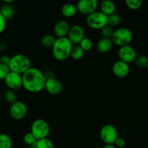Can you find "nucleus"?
Wrapping results in <instances>:
<instances>
[{"instance_id": "obj_1", "label": "nucleus", "mask_w": 148, "mask_h": 148, "mask_svg": "<svg viewBox=\"0 0 148 148\" xmlns=\"http://www.w3.org/2000/svg\"><path fill=\"white\" fill-rule=\"evenodd\" d=\"M23 87L30 92H39L44 89L46 79L44 72L36 67H30L22 75Z\"/></svg>"}, {"instance_id": "obj_2", "label": "nucleus", "mask_w": 148, "mask_h": 148, "mask_svg": "<svg viewBox=\"0 0 148 148\" xmlns=\"http://www.w3.org/2000/svg\"><path fill=\"white\" fill-rule=\"evenodd\" d=\"M73 43L68 37L57 38L52 49L54 58L58 61H64L71 56Z\"/></svg>"}, {"instance_id": "obj_3", "label": "nucleus", "mask_w": 148, "mask_h": 148, "mask_svg": "<svg viewBox=\"0 0 148 148\" xmlns=\"http://www.w3.org/2000/svg\"><path fill=\"white\" fill-rule=\"evenodd\" d=\"M31 67L30 60L27 56L21 53H17L11 57L9 69L12 72L23 75Z\"/></svg>"}, {"instance_id": "obj_4", "label": "nucleus", "mask_w": 148, "mask_h": 148, "mask_svg": "<svg viewBox=\"0 0 148 148\" xmlns=\"http://www.w3.org/2000/svg\"><path fill=\"white\" fill-rule=\"evenodd\" d=\"M132 39H133V34L131 31L127 27H118L115 30L111 38L113 44L117 45L120 47L130 45Z\"/></svg>"}, {"instance_id": "obj_5", "label": "nucleus", "mask_w": 148, "mask_h": 148, "mask_svg": "<svg viewBox=\"0 0 148 148\" xmlns=\"http://www.w3.org/2000/svg\"><path fill=\"white\" fill-rule=\"evenodd\" d=\"M30 132L35 136L37 140L47 138L50 132V127L46 120L37 119L32 123Z\"/></svg>"}, {"instance_id": "obj_6", "label": "nucleus", "mask_w": 148, "mask_h": 148, "mask_svg": "<svg viewBox=\"0 0 148 148\" xmlns=\"http://www.w3.org/2000/svg\"><path fill=\"white\" fill-rule=\"evenodd\" d=\"M87 25L94 30H101L107 25V16L100 11H95L86 18Z\"/></svg>"}, {"instance_id": "obj_7", "label": "nucleus", "mask_w": 148, "mask_h": 148, "mask_svg": "<svg viewBox=\"0 0 148 148\" xmlns=\"http://www.w3.org/2000/svg\"><path fill=\"white\" fill-rule=\"evenodd\" d=\"M100 136L101 140L105 145H114L118 137L115 127L109 124L102 126L100 130Z\"/></svg>"}, {"instance_id": "obj_8", "label": "nucleus", "mask_w": 148, "mask_h": 148, "mask_svg": "<svg viewBox=\"0 0 148 148\" xmlns=\"http://www.w3.org/2000/svg\"><path fill=\"white\" fill-rule=\"evenodd\" d=\"M118 55L119 60L123 61L127 64L135 62V59L137 57L136 50L131 45H127L119 48Z\"/></svg>"}, {"instance_id": "obj_9", "label": "nucleus", "mask_w": 148, "mask_h": 148, "mask_svg": "<svg viewBox=\"0 0 148 148\" xmlns=\"http://www.w3.org/2000/svg\"><path fill=\"white\" fill-rule=\"evenodd\" d=\"M97 7H98L97 0H79L76 4L78 11L86 16L97 11Z\"/></svg>"}, {"instance_id": "obj_10", "label": "nucleus", "mask_w": 148, "mask_h": 148, "mask_svg": "<svg viewBox=\"0 0 148 148\" xmlns=\"http://www.w3.org/2000/svg\"><path fill=\"white\" fill-rule=\"evenodd\" d=\"M4 80L9 90L15 91L23 87L22 75L16 72L10 71Z\"/></svg>"}, {"instance_id": "obj_11", "label": "nucleus", "mask_w": 148, "mask_h": 148, "mask_svg": "<svg viewBox=\"0 0 148 148\" xmlns=\"http://www.w3.org/2000/svg\"><path fill=\"white\" fill-rule=\"evenodd\" d=\"M27 106L22 101H17L10 106V116L15 120H20L24 118L27 114Z\"/></svg>"}, {"instance_id": "obj_12", "label": "nucleus", "mask_w": 148, "mask_h": 148, "mask_svg": "<svg viewBox=\"0 0 148 148\" xmlns=\"http://www.w3.org/2000/svg\"><path fill=\"white\" fill-rule=\"evenodd\" d=\"M67 37L68 38L73 45H78L84 38V30L80 25L75 24L71 26L69 33Z\"/></svg>"}, {"instance_id": "obj_13", "label": "nucleus", "mask_w": 148, "mask_h": 148, "mask_svg": "<svg viewBox=\"0 0 148 148\" xmlns=\"http://www.w3.org/2000/svg\"><path fill=\"white\" fill-rule=\"evenodd\" d=\"M129 70H130V68H129V64L120 60L115 62L112 66L113 75L119 78L126 77L129 75Z\"/></svg>"}, {"instance_id": "obj_14", "label": "nucleus", "mask_w": 148, "mask_h": 148, "mask_svg": "<svg viewBox=\"0 0 148 148\" xmlns=\"http://www.w3.org/2000/svg\"><path fill=\"white\" fill-rule=\"evenodd\" d=\"M45 89L48 93L51 95H56L60 93L62 90V84L60 81L56 77L53 79L46 80L45 84Z\"/></svg>"}, {"instance_id": "obj_15", "label": "nucleus", "mask_w": 148, "mask_h": 148, "mask_svg": "<svg viewBox=\"0 0 148 148\" xmlns=\"http://www.w3.org/2000/svg\"><path fill=\"white\" fill-rule=\"evenodd\" d=\"M71 25L66 20H61L55 23L54 26V33L57 38L67 37L69 33Z\"/></svg>"}, {"instance_id": "obj_16", "label": "nucleus", "mask_w": 148, "mask_h": 148, "mask_svg": "<svg viewBox=\"0 0 148 148\" xmlns=\"http://www.w3.org/2000/svg\"><path fill=\"white\" fill-rule=\"evenodd\" d=\"M113 43L111 38H102L99 40L97 43V49L99 52L102 53H108L112 49Z\"/></svg>"}, {"instance_id": "obj_17", "label": "nucleus", "mask_w": 148, "mask_h": 148, "mask_svg": "<svg viewBox=\"0 0 148 148\" xmlns=\"http://www.w3.org/2000/svg\"><path fill=\"white\" fill-rule=\"evenodd\" d=\"M100 12L109 16L115 13V4L111 0H104L100 3Z\"/></svg>"}, {"instance_id": "obj_18", "label": "nucleus", "mask_w": 148, "mask_h": 148, "mask_svg": "<svg viewBox=\"0 0 148 148\" xmlns=\"http://www.w3.org/2000/svg\"><path fill=\"white\" fill-rule=\"evenodd\" d=\"M0 14L4 17L6 20H8L14 17L15 14V10L12 4L4 3L0 7Z\"/></svg>"}, {"instance_id": "obj_19", "label": "nucleus", "mask_w": 148, "mask_h": 148, "mask_svg": "<svg viewBox=\"0 0 148 148\" xmlns=\"http://www.w3.org/2000/svg\"><path fill=\"white\" fill-rule=\"evenodd\" d=\"M78 12L76 4H73L72 3H66L64 4L61 8V12L62 15L66 17H73Z\"/></svg>"}, {"instance_id": "obj_20", "label": "nucleus", "mask_w": 148, "mask_h": 148, "mask_svg": "<svg viewBox=\"0 0 148 148\" xmlns=\"http://www.w3.org/2000/svg\"><path fill=\"white\" fill-rule=\"evenodd\" d=\"M56 40V38L51 34L44 35L41 38V44L44 48L46 49H49V48L53 47L55 42Z\"/></svg>"}, {"instance_id": "obj_21", "label": "nucleus", "mask_w": 148, "mask_h": 148, "mask_svg": "<svg viewBox=\"0 0 148 148\" xmlns=\"http://www.w3.org/2000/svg\"><path fill=\"white\" fill-rule=\"evenodd\" d=\"M30 147V148H55L53 143L48 138L38 140L35 144Z\"/></svg>"}, {"instance_id": "obj_22", "label": "nucleus", "mask_w": 148, "mask_h": 148, "mask_svg": "<svg viewBox=\"0 0 148 148\" xmlns=\"http://www.w3.org/2000/svg\"><path fill=\"white\" fill-rule=\"evenodd\" d=\"M84 53H85V51L79 45H73L72 49H71V56H71L75 60H80L84 57Z\"/></svg>"}, {"instance_id": "obj_23", "label": "nucleus", "mask_w": 148, "mask_h": 148, "mask_svg": "<svg viewBox=\"0 0 148 148\" xmlns=\"http://www.w3.org/2000/svg\"><path fill=\"white\" fill-rule=\"evenodd\" d=\"M12 140L8 134L5 133L0 134V148H12Z\"/></svg>"}, {"instance_id": "obj_24", "label": "nucleus", "mask_w": 148, "mask_h": 148, "mask_svg": "<svg viewBox=\"0 0 148 148\" xmlns=\"http://www.w3.org/2000/svg\"><path fill=\"white\" fill-rule=\"evenodd\" d=\"M121 19L120 17L116 13L111 14V15L107 16V25L110 27H116V26L119 25L120 23Z\"/></svg>"}, {"instance_id": "obj_25", "label": "nucleus", "mask_w": 148, "mask_h": 148, "mask_svg": "<svg viewBox=\"0 0 148 148\" xmlns=\"http://www.w3.org/2000/svg\"><path fill=\"white\" fill-rule=\"evenodd\" d=\"M135 63L139 67L146 68L148 66V57L145 55H139L135 59Z\"/></svg>"}, {"instance_id": "obj_26", "label": "nucleus", "mask_w": 148, "mask_h": 148, "mask_svg": "<svg viewBox=\"0 0 148 148\" xmlns=\"http://www.w3.org/2000/svg\"><path fill=\"white\" fill-rule=\"evenodd\" d=\"M4 98H5L6 101L10 104L14 103L15 102L17 101V95L15 92L14 90H7L5 92H4Z\"/></svg>"}, {"instance_id": "obj_27", "label": "nucleus", "mask_w": 148, "mask_h": 148, "mask_svg": "<svg viewBox=\"0 0 148 148\" xmlns=\"http://www.w3.org/2000/svg\"><path fill=\"white\" fill-rule=\"evenodd\" d=\"M114 30H113V27L107 25L104 26V27H102L100 30V33H101V36H102V38H111L113 35V33H114Z\"/></svg>"}, {"instance_id": "obj_28", "label": "nucleus", "mask_w": 148, "mask_h": 148, "mask_svg": "<svg viewBox=\"0 0 148 148\" xmlns=\"http://www.w3.org/2000/svg\"><path fill=\"white\" fill-rule=\"evenodd\" d=\"M125 3L129 9L136 10L140 8L143 1L142 0H126Z\"/></svg>"}, {"instance_id": "obj_29", "label": "nucleus", "mask_w": 148, "mask_h": 148, "mask_svg": "<svg viewBox=\"0 0 148 148\" xmlns=\"http://www.w3.org/2000/svg\"><path fill=\"white\" fill-rule=\"evenodd\" d=\"M78 45H79V46L84 49V51H89L93 46V43L91 39H90L89 38H86V37H84V38H83V40L80 42V43Z\"/></svg>"}, {"instance_id": "obj_30", "label": "nucleus", "mask_w": 148, "mask_h": 148, "mask_svg": "<svg viewBox=\"0 0 148 148\" xmlns=\"http://www.w3.org/2000/svg\"><path fill=\"white\" fill-rule=\"evenodd\" d=\"M36 141H37V139L35 137V136L30 132L26 133L23 137V142L29 146L33 145V144L36 143Z\"/></svg>"}, {"instance_id": "obj_31", "label": "nucleus", "mask_w": 148, "mask_h": 148, "mask_svg": "<svg viewBox=\"0 0 148 148\" xmlns=\"http://www.w3.org/2000/svg\"><path fill=\"white\" fill-rule=\"evenodd\" d=\"M10 71L8 66L0 64V80H4L10 72Z\"/></svg>"}, {"instance_id": "obj_32", "label": "nucleus", "mask_w": 148, "mask_h": 148, "mask_svg": "<svg viewBox=\"0 0 148 148\" xmlns=\"http://www.w3.org/2000/svg\"><path fill=\"white\" fill-rule=\"evenodd\" d=\"M10 59H11V57H10L9 56H7V55H2V56H0V64L9 66Z\"/></svg>"}, {"instance_id": "obj_33", "label": "nucleus", "mask_w": 148, "mask_h": 148, "mask_svg": "<svg viewBox=\"0 0 148 148\" xmlns=\"http://www.w3.org/2000/svg\"><path fill=\"white\" fill-rule=\"evenodd\" d=\"M6 26H7V20L0 14V34L4 31V30L6 29Z\"/></svg>"}, {"instance_id": "obj_34", "label": "nucleus", "mask_w": 148, "mask_h": 148, "mask_svg": "<svg viewBox=\"0 0 148 148\" xmlns=\"http://www.w3.org/2000/svg\"><path fill=\"white\" fill-rule=\"evenodd\" d=\"M114 145L117 147L122 148L126 145V141L124 140V139L121 138V137H118L116 141L115 142Z\"/></svg>"}, {"instance_id": "obj_35", "label": "nucleus", "mask_w": 148, "mask_h": 148, "mask_svg": "<svg viewBox=\"0 0 148 148\" xmlns=\"http://www.w3.org/2000/svg\"><path fill=\"white\" fill-rule=\"evenodd\" d=\"M44 75L45 77V79L46 80L50 79H53V78H55V74L53 71L52 70H47L45 72H44Z\"/></svg>"}, {"instance_id": "obj_36", "label": "nucleus", "mask_w": 148, "mask_h": 148, "mask_svg": "<svg viewBox=\"0 0 148 148\" xmlns=\"http://www.w3.org/2000/svg\"><path fill=\"white\" fill-rule=\"evenodd\" d=\"M102 148H115V146L114 145H105L104 144V145L102 147Z\"/></svg>"}, {"instance_id": "obj_37", "label": "nucleus", "mask_w": 148, "mask_h": 148, "mask_svg": "<svg viewBox=\"0 0 148 148\" xmlns=\"http://www.w3.org/2000/svg\"><path fill=\"white\" fill-rule=\"evenodd\" d=\"M6 49H7V45H6L5 43H0V49H1V50H5Z\"/></svg>"}]
</instances>
